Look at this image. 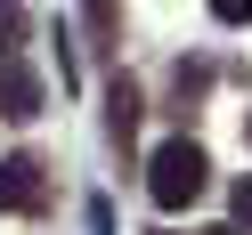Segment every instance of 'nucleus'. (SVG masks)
<instances>
[{"label": "nucleus", "mask_w": 252, "mask_h": 235, "mask_svg": "<svg viewBox=\"0 0 252 235\" xmlns=\"http://www.w3.org/2000/svg\"><path fill=\"white\" fill-rule=\"evenodd\" d=\"M212 235H236V227H212Z\"/></svg>", "instance_id": "7"}, {"label": "nucleus", "mask_w": 252, "mask_h": 235, "mask_svg": "<svg viewBox=\"0 0 252 235\" xmlns=\"http://www.w3.org/2000/svg\"><path fill=\"white\" fill-rule=\"evenodd\" d=\"M0 49H8V57L25 49V8H17V0H0Z\"/></svg>", "instance_id": "5"}, {"label": "nucleus", "mask_w": 252, "mask_h": 235, "mask_svg": "<svg viewBox=\"0 0 252 235\" xmlns=\"http://www.w3.org/2000/svg\"><path fill=\"white\" fill-rule=\"evenodd\" d=\"M49 203V162L41 154H8L0 162V211H41Z\"/></svg>", "instance_id": "2"}, {"label": "nucleus", "mask_w": 252, "mask_h": 235, "mask_svg": "<svg viewBox=\"0 0 252 235\" xmlns=\"http://www.w3.org/2000/svg\"><path fill=\"white\" fill-rule=\"evenodd\" d=\"M106 122H114V138H130V130H138V89H130V81L106 89Z\"/></svg>", "instance_id": "4"}, {"label": "nucleus", "mask_w": 252, "mask_h": 235, "mask_svg": "<svg viewBox=\"0 0 252 235\" xmlns=\"http://www.w3.org/2000/svg\"><path fill=\"white\" fill-rule=\"evenodd\" d=\"M228 203H236V227H252V170L236 179V195H228Z\"/></svg>", "instance_id": "6"}, {"label": "nucleus", "mask_w": 252, "mask_h": 235, "mask_svg": "<svg viewBox=\"0 0 252 235\" xmlns=\"http://www.w3.org/2000/svg\"><path fill=\"white\" fill-rule=\"evenodd\" d=\"M33 114H41V73L8 57L0 65V122H33Z\"/></svg>", "instance_id": "3"}, {"label": "nucleus", "mask_w": 252, "mask_h": 235, "mask_svg": "<svg viewBox=\"0 0 252 235\" xmlns=\"http://www.w3.org/2000/svg\"><path fill=\"white\" fill-rule=\"evenodd\" d=\"M203 179H212V162H203L195 138H171V146H155V162H147V195H155V211H187V203L203 195Z\"/></svg>", "instance_id": "1"}]
</instances>
